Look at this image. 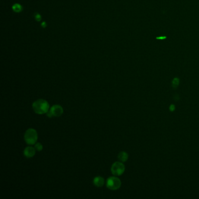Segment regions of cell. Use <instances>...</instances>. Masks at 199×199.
Segmentation results:
<instances>
[{
	"mask_svg": "<svg viewBox=\"0 0 199 199\" xmlns=\"http://www.w3.org/2000/svg\"><path fill=\"white\" fill-rule=\"evenodd\" d=\"M122 185L121 180L116 176L109 177L106 180V187L112 190L119 189Z\"/></svg>",
	"mask_w": 199,
	"mask_h": 199,
	"instance_id": "obj_3",
	"label": "cell"
},
{
	"mask_svg": "<svg viewBox=\"0 0 199 199\" xmlns=\"http://www.w3.org/2000/svg\"><path fill=\"white\" fill-rule=\"evenodd\" d=\"M35 19L37 20V21H40V19H41V16H40V15H39V14H36V15H35Z\"/></svg>",
	"mask_w": 199,
	"mask_h": 199,
	"instance_id": "obj_12",
	"label": "cell"
},
{
	"mask_svg": "<svg viewBox=\"0 0 199 199\" xmlns=\"http://www.w3.org/2000/svg\"><path fill=\"white\" fill-rule=\"evenodd\" d=\"M33 111L38 115L47 113L49 111L50 105L48 102L43 99L35 100L32 104Z\"/></svg>",
	"mask_w": 199,
	"mask_h": 199,
	"instance_id": "obj_1",
	"label": "cell"
},
{
	"mask_svg": "<svg viewBox=\"0 0 199 199\" xmlns=\"http://www.w3.org/2000/svg\"><path fill=\"white\" fill-rule=\"evenodd\" d=\"M169 109H170V111H171V112H173V111H174V110H175V106H174L173 105H170Z\"/></svg>",
	"mask_w": 199,
	"mask_h": 199,
	"instance_id": "obj_13",
	"label": "cell"
},
{
	"mask_svg": "<svg viewBox=\"0 0 199 199\" xmlns=\"http://www.w3.org/2000/svg\"><path fill=\"white\" fill-rule=\"evenodd\" d=\"M34 148L36 149V150L38 151H40L43 150V145L40 142H37V143L35 144Z\"/></svg>",
	"mask_w": 199,
	"mask_h": 199,
	"instance_id": "obj_11",
	"label": "cell"
},
{
	"mask_svg": "<svg viewBox=\"0 0 199 199\" xmlns=\"http://www.w3.org/2000/svg\"><path fill=\"white\" fill-rule=\"evenodd\" d=\"M112 173L115 176L122 175L125 170V166L122 162H115L110 169Z\"/></svg>",
	"mask_w": 199,
	"mask_h": 199,
	"instance_id": "obj_4",
	"label": "cell"
},
{
	"mask_svg": "<svg viewBox=\"0 0 199 199\" xmlns=\"http://www.w3.org/2000/svg\"><path fill=\"white\" fill-rule=\"evenodd\" d=\"M129 158V155L125 151H122L120 152L118 154V159L120 162H125L127 161Z\"/></svg>",
	"mask_w": 199,
	"mask_h": 199,
	"instance_id": "obj_8",
	"label": "cell"
},
{
	"mask_svg": "<svg viewBox=\"0 0 199 199\" xmlns=\"http://www.w3.org/2000/svg\"><path fill=\"white\" fill-rule=\"evenodd\" d=\"M42 26L43 28H45L46 26V22H43L42 23Z\"/></svg>",
	"mask_w": 199,
	"mask_h": 199,
	"instance_id": "obj_14",
	"label": "cell"
},
{
	"mask_svg": "<svg viewBox=\"0 0 199 199\" xmlns=\"http://www.w3.org/2000/svg\"><path fill=\"white\" fill-rule=\"evenodd\" d=\"M93 183L94 185L98 188L102 187L105 184V179L101 176H97L94 179Z\"/></svg>",
	"mask_w": 199,
	"mask_h": 199,
	"instance_id": "obj_7",
	"label": "cell"
},
{
	"mask_svg": "<svg viewBox=\"0 0 199 199\" xmlns=\"http://www.w3.org/2000/svg\"><path fill=\"white\" fill-rule=\"evenodd\" d=\"M38 138V135L36 130L34 129H28L24 135V139L28 145H34L36 143Z\"/></svg>",
	"mask_w": 199,
	"mask_h": 199,
	"instance_id": "obj_2",
	"label": "cell"
},
{
	"mask_svg": "<svg viewBox=\"0 0 199 199\" xmlns=\"http://www.w3.org/2000/svg\"><path fill=\"white\" fill-rule=\"evenodd\" d=\"M50 112L53 115V117H60L63 113V108L59 105H53L50 109Z\"/></svg>",
	"mask_w": 199,
	"mask_h": 199,
	"instance_id": "obj_5",
	"label": "cell"
},
{
	"mask_svg": "<svg viewBox=\"0 0 199 199\" xmlns=\"http://www.w3.org/2000/svg\"><path fill=\"white\" fill-rule=\"evenodd\" d=\"M12 9L15 12H20L22 10V6L19 4H15L12 6Z\"/></svg>",
	"mask_w": 199,
	"mask_h": 199,
	"instance_id": "obj_9",
	"label": "cell"
},
{
	"mask_svg": "<svg viewBox=\"0 0 199 199\" xmlns=\"http://www.w3.org/2000/svg\"><path fill=\"white\" fill-rule=\"evenodd\" d=\"M166 37H165V36H164V37H157V39H166Z\"/></svg>",
	"mask_w": 199,
	"mask_h": 199,
	"instance_id": "obj_15",
	"label": "cell"
},
{
	"mask_svg": "<svg viewBox=\"0 0 199 199\" xmlns=\"http://www.w3.org/2000/svg\"><path fill=\"white\" fill-rule=\"evenodd\" d=\"M36 154V149L32 147H27L24 151V154L27 158H31Z\"/></svg>",
	"mask_w": 199,
	"mask_h": 199,
	"instance_id": "obj_6",
	"label": "cell"
},
{
	"mask_svg": "<svg viewBox=\"0 0 199 199\" xmlns=\"http://www.w3.org/2000/svg\"><path fill=\"white\" fill-rule=\"evenodd\" d=\"M179 84V79L178 78H175L172 82V87L173 89H176Z\"/></svg>",
	"mask_w": 199,
	"mask_h": 199,
	"instance_id": "obj_10",
	"label": "cell"
}]
</instances>
